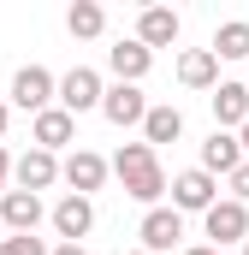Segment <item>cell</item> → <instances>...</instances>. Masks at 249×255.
Here are the masks:
<instances>
[{"label": "cell", "mask_w": 249, "mask_h": 255, "mask_svg": "<svg viewBox=\"0 0 249 255\" xmlns=\"http://www.w3.org/2000/svg\"><path fill=\"white\" fill-rule=\"evenodd\" d=\"M113 172H119V184L130 202H160L166 196V172H160V160H154V148L148 142H124L119 154H113Z\"/></svg>", "instance_id": "cell-1"}, {"label": "cell", "mask_w": 249, "mask_h": 255, "mask_svg": "<svg viewBox=\"0 0 249 255\" xmlns=\"http://www.w3.org/2000/svg\"><path fill=\"white\" fill-rule=\"evenodd\" d=\"M202 226H208L214 250H226V244H244V238H249V208H244V202H232V196H220V202L202 214Z\"/></svg>", "instance_id": "cell-2"}, {"label": "cell", "mask_w": 249, "mask_h": 255, "mask_svg": "<svg viewBox=\"0 0 249 255\" xmlns=\"http://www.w3.org/2000/svg\"><path fill=\"white\" fill-rule=\"evenodd\" d=\"M214 202H220V184H214L202 166H190V172L172 178V214H208Z\"/></svg>", "instance_id": "cell-3"}, {"label": "cell", "mask_w": 249, "mask_h": 255, "mask_svg": "<svg viewBox=\"0 0 249 255\" xmlns=\"http://www.w3.org/2000/svg\"><path fill=\"white\" fill-rule=\"evenodd\" d=\"M54 89H60V113H71V119L89 113V107H101V77H95L89 65H71Z\"/></svg>", "instance_id": "cell-4"}, {"label": "cell", "mask_w": 249, "mask_h": 255, "mask_svg": "<svg viewBox=\"0 0 249 255\" xmlns=\"http://www.w3.org/2000/svg\"><path fill=\"white\" fill-rule=\"evenodd\" d=\"M136 238H142V255H166L178 238H184V214H172V208H148Z\"/></svg>", "instance_id": "cell-5"}, {"label": "cell", "mask_w": 249, "mask_h": 255, "mask_svg": "<svg viewBox=\"0 0 249 255\" xmlns=\"http://www.w3.org/2000/svg\"><path fill=\"white\" fill-rule=\"evenodd\" d=\"M36 226H42V196H30V190H6L0 196V232L6 238L36 232Z\"/></svg>", "instance_id": "cell-6"}, {"label": "cell", "mask_w": 249, "mask_h": 255, "mask_svg": "<svg viewBox=\"0 0 249 255\" xmlns=\"http://www.w3.org/2000/svg\"><path fill=\"white\" fill-rule=\"evenodd\" d=\"M178 30H184V24H178L172 6H142V18H136V42H142L148 54H154V48H172Z\"/></svg>", "instance_id": "cell-7"}, {"label": "cell", "mask_w": 249, "mask_h": 255, "mask_svg": "<svg viewBox=\"0 0 249 255\" xmlns=\"http://www.w3.org/2000/svg\"><path fill=\"white\" fill-rule=\"evenodd\" d=\"M71 136H77V119L60 113V107H42V113L30 119V142H36V148H48V154H60Z\"/></svg>", "instance_id": "cell-8"}, {"label": "cell", "mask_w": 249, "mask_h": 255, "mask_svg": "<svg viewBox=\"0 0 249 255\" xmlns=\"http://www.w3.org/2000/svg\"><path fill=\"white\" fill-rule=\"evenodd\" d=\"M60 178L71 184V196H89V190H101V184H107V160H101L95 148H77V154L60 166Z\"/></svg>", "instance_id": "cell-9"}, {"label": "cell", "mask_w": 249, "mask_h": 255, "mask_svg": "<svg viewBox=\"0 0 249 255\" xmlns=\"http://www.w3.org/2000/svg\"><path fill=\"white\" fill-rule=\"evenodd\" d=\"M89 226H95V202H89V196H65V202H54V232H60L65 244H83Z\"/></svg>", "instance_id": "cell-10"}, {"label": "cell", "mask_w": 249, "mask_h": 255, "mask_svg": "<svg viewBox=\"0 0 249 255\" xmlns=\"http://www.w3.org/2000/svg\"><path fill=\"white\" fill-rule=\"evenodd\" d=\"M54 101V77L42 71V65H24L18 77H12V107H24V113H42Z\"/></svg>", "instance_id": "cell-11"}, {"label": "cell", "mask_w": 249, "mask_h": 255, "mask_svg": "<svg viewBox=\"0 0 249 255\" xmlns=\"http://www.w3.org/2000/svg\"><path fill=\"white\" fill-rule=\"evenodd\" d=\"M12 178H18V190H48V184H54V178H60V160H54V154H48V148H30V154H18V160H12Z\"/></svg>", "instance_id": "cell-12"}, {"label": "cell", "mask_w": 249, "mask_h": 255, "mask_svg": "<svg viewBox=\"0 0 249 255\" xmlns=\"http://www.w3.org/2000/svg\"><path fill=\"white\" fill-rule=\"evenodd\" d=\"M101 113H107L113 125H142L148 101H142V89H136V83H113V89H101Z\"/></svg>", "instance_id": "cell-13"}, {"label": "cell", "mask_w": 249, "mask_h": 255, "mask_svg": "<svg viewBox=\"0 0 249 255\" xmlns=\"http://www.w3.org/2000/svg\"><path fill=\"white\" fill-rule=\"evenodd\" d=\"M238 166H244V148H238V136H232V130H214V136L202 142V172H208V178H214V172H226V178H232Z\"/></svg>", "instance_id": "cell-14"}, {"label": "cell", "mask_w": 249, "mask_h": 255, "mask_svg": "<svg viewBox=\"0 0 249 255\" xmlns=\"http://www.w3.org/2000/svg\"><path fill=\"white\" fill-rule=\"evenodd\" d=\"M107 65H113V77H119V83H142V77H148V65H154V54L130 36V42H119V48H107Z\"/></svg>", "instance_id": "cell-15"}, {"label": "cell", "mask_w": 249, "mask_h": 255, "mask_svg": "<svg viewBox=\"0 0 249 255\" xmlns=\"http://www.w3.org/2000/svg\"><path fill=\"white\" fill-rule=\"evenodd\" d=\"M214 130H226V125H244L249 119V89L244 83H214Z\"/></svg>", "instance_id": "cell-16"}, {"label": "cell", "mask_w": 249, "mask_h": 255, "mask_svg": "<svg viewBox=\"0 0 249 255\" xmlns=\"http://www.w3.org/2000/svg\"><path fill=\"white\" fill-rule=\"evenodd\" d=\"M178 83H184V89H214V83H220V60H214L208 48H190L184 60H178Z\"/></svg>", "instance_id": "cell-17"}, {"label": "cell", "mask_w": 249, "mask_h": 255, "mask_svg": "<svg viewBox=\"0 0 249 255\" xmlns=\"http://www.w3.org/2000/svg\"><path fill=\"white\" fill-rule=\"evenodd\" d=\"M184 136V113L178 107H148L142 113V142L154 148V142H178Z\"/></svg>", "instance_id": "cell-18"}, {"label": "cell", "mask_w": 249, "mask_h": 255, "mask_svg": "<svg viewBox=\"0 0 249 255\" xmlns=\"http://www.w3.org/2000/svg\"><path fill=\"white\" fill-rule=\"evenodd\" d=\"M214 60H249V24L244 18H232V24H220L214 30V48H208Z\"/></svg>", "instance_id": "cell-19"}, {"label": "cell", "mask_w": 249, "mask_h": 255, "mask_svg": "<svg viewBox=\"0 0 249 255\" xmlns=\"http://www.w3.org/2000/svg\"><path fill=\"white\" fill-rule=\"evenodd\" d=\"M65 30H71L77 42H89V36H101V30H107V12H101L95 0H77V6L65 12Z\"/></svg>", "instance_id": "cell-20"}, {"label": "cell", "mask_w": 249, "mask_h": 255, "mask_svg": "<svg viewBox=\"0 0 249 255\" xmlns=\"http://www.w3.org/2000/svg\"><path fill=\"white\" fill-rule=\"evenodd\" d=\"M0 255H48V244L36 232H18V238H0Z\"/></svg>", "instance_id": "cell-21"}, {"label": "cell", "mask_w": 249, "mask_h": 255, "mask_svg": "<svg viewBox=\"0 0 249 255\" xmlns=\"http://www.w3.org/2000/svg\"><path fill=\"white\" fill-rule=\"evenodd\" d=\"M232 202H244V208H249V160L232 172Z\"/></svg>", "instance_id": "cell-22"}, {"label": "cell", "mask_w": 249, "mask_h": 255, "mask_svg": "<svg viewBox=\"0 0 249 255\" xmlns=\"http://www.w3.org/2000/svg\"><path fill=\"white\" fill-rule=\"evenodd\" d=\"M6 172H12V154L0 148V196H6Z\"/></svg>", "instance_id": "cell-23"}, {"label": "cell", "mask_w": 249, "mask_h": 255, "mask_svg": "<svg viewBox=\"0 0 249 255\" xmlns=\"http://www.w3.org/2000/svg\"><path fill=\"white\" fill-rule=\"evenodd\" d=\"M238 148H244V160H249V119L238 125Z\"/></svg>", "instance_id": "cell-24"}, {"label": "cell", "mask_w": 249, "mask_h": 255, "mask_svg": "<svg viewBox=\"0 0 249 255\" xmlns=\"http://www.w3.org/2000/svg\"><path fill=\"white\" fill-rule=\"evenodd\" d=\"M48 255H83V244H60V250H48Z\"/></svg>", "instance_id": "cell-25"}, {"label": "cell", "mask_w": 249, "mask_h": 255, "mask_svg": "<svg viewBox=\"0 0 249 255\" xmlns=\"http://www.w3.org/2000/svg\"><path fill=\"white\" fill-rule=\"evenodd\" d=\"M184 255H226V250H214V244H196V250H184Z\"/></svg>", "instance_id": "cell-26"}, {"label": "cell", "mask_w": 249, "mask_h": 255, "mask_svg": "<svg viewBox=\"0 0 249 255\" xmlns=\"http://www.w3.org/2000/svg\"><path fill=\"white\" fill-rule=\"evenodd\" d=\"M6 119H12V107H6V101H0V136H6Z\"/></svg>", "instance_id": "cell-27"}, {"label": "cell", "mask_w": 249, "mask_h": 255, "mask_svg": "<svg viewBox=\"0 0 249 255\" xmlns=\"http://www.w3.org/2000/svg\"><path fill=\"white\" fill-rule=\"evenodd\" d=\"M244 255H249V238H244Z\"/></svg>", "instance_id": "cell-28"}, {"label": "cell", "mask_w": 249, "mask_h": 255, "mask_svg": "<svg viewBox=\"0 0 249 255\" xmlns=\"http://www.w3.org/2000/svg\"><path fill=\"white\" fill-rule=\"evenodd\" d=\"M0 238H6V232H0Z\"/></svg>", "instance_id": "cell-29"}, {"label": "cell", "mask_w": 249, "mask_h": 255, "mask_svg": "<svg viewBox=\"0 0 249 255\" xmlns=\"http://www.w3.org/2000/svg\"><path fill=\"white\" fill-rule=\"evenodd\" d=\"M244 89H249V83H244Z\"/></svg>", "instance_id": "cell-30"}, {"label": "cell", "mask_w": 249, "mask_h": 255, "mask_svg": "<svg viewBox=\"0 0 249 255\" xmlns=\"http://www.w3.org/2000/svg\"><path fill=\"white\" fill-rule=\"evenodd\" d=\"M136 255H142V250H136Z\"/></svg>", "instance_id": "cell-31"}]
</instances>
